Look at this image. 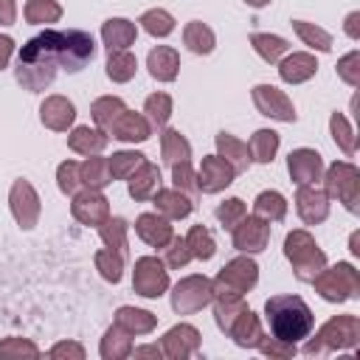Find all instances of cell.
<instances>
[{
	"label": "cell",
	"instance_id": "2e32d148",
	"mask_svg": "<svg viewBox=\"0 0 360 360\" xmlns=\"http://www.w3.org/2000/svg\"><path fill=\"white\" fill-rule=\"evenodd\" d=\"M233 169L219 155H205L197 169V188L200 194H219L233 183Z\"/></svg>",
	"mask_w": 360,
	"mask_h": 360
},
{
	"label": "cell",
	"instance_id": "680465c9",
	"mask_svg": "<svg viewBox=\"0 0 360 360\" xmlns=\"http://www.w3.org/2000/svg\"><path fill=\"white\" fill-rule=\"evenodd\" d=\"M48 357H53V360H84V346L76 343V340H59V343L51 346Z\"/></svg>",
	"mask_w": 360,
	"mask_h": 360
},
{
	"label": "cell",
	"instance_id": "db71d44e",
	"mask_svg": "<svg viewBox=\"0 0 360 360\" xmlns=\"http://www.w3.org/2000/svg\"><path fill=\"white\" fill-rule=\"evenodd\" d=\"M256 349L270 357V360H287V357H295L298 354V346L295 343H287L281 338H273V335H262V340L256 343Z\"/></svg>",
	"mask_w": 360,
	"mask_h": 360
},
{
	"label": "cell",
	"instance_id": "94428289",
	"mask_svg": "<svg viewBox=\"0 0 360 360\" xmlns=\"http://www.w3.org/2000/svg\"><path fill=\"white\" fill-rule=\"evenodd\" d=\"M14 53V39L8 34H0V70L8 68V59Z\"/></svg>",
	"mask_w": 360,
	"mask_h": 360
},
{
	"label": "cell",
	"instance_id": "ab89813d",
	"mask_svg": "<svg viewBox=\"0 0 360 360\" xmlns=\"http://www.w3.org/2000/svg\"><path fill=\"white\" fill-rule=\"evenodd\" d=\"M127 110V104H124V98H118V96H101V98H96L93 104H90V118H93V124L98 127V129H110V124L121 115Z\"/></svg>",
	"mask_w": 360,
	"mask_h": 360
},
{
	"label": "cell",
	"instance_id": "d6986e66",
	"mask_svg": "<svg viewBox=\"0 0 360 360\" xmlns=\"http://www.w3.org/2000/svg\"><path fill=\"white\" fill-rule=\"evenodd\" d=\"M107 135H112L115 141L121 143H143L149 141L152 135V124L143 112H132V110H124L107 129Z\"/></svg>",
	"mask_w": 360,
	"mask_h": 360
},
{
	"label": "cell",
	"instance_id": "52a82bcc",
	"mask_svg": "<svg viewBox=\"0 0 360 360\" xmlns=\"http://www.w3.org/2000/svg\"><path fill=\"white\" fill-rule=\"evenodd\" d=\"M256 281H259V264L248 253H242L231 259L217 273V278H211V287H214V295H245L256 287Z\"/></svg>",
	"mask_w": 360,
	"mask_h": 360
},
{
	"label": "cell",
	"instance_id": "f1b7e54d",
	"mask_svg": "<svg viewBox=\"0 0 360 360\" xmlns=\"http://www.w3.org/2000/svg\"><path fill=\"white\" fill-rule=\"evenodd\" d=\"M262 321L256 312H250V307L233 321V326L228 329V338L239 346V349H256V343L262 340Z\"/></svg>",
	"mask_w": 360,
	"mask_h": 360
},
{
	"label": "cell",
	"instance_id": "7402d4cb",
	"mask_svg": "<svg viewBox=\"0 0 360 360\" xmlns=\"http://www.w3.org/2000/svg\"><path fill=\"white\" fill-rule=\"evenodd\" d=\"M135 233L141 242H146L149 248H163L172 236H174V228H172V219L160 217L158 211H146L135 219Z\"/></svg>",
	"mask_w": 360,
	"mask_h": 360
},
{
	"label": "cell",
	"instance_id": "ac0fdd59",
	"mask_svg": "<svg viewBox=\"0 0 360 360\" xmlns=\"http://www.w3.org/2000/svg\"><path fill=\"white\" fill-rule=\"evenodd\" d=\"M295 211L304 225H321L329 217V197L323 188L315 186H298L295 191Z\"/></svg>",
	"mask_w": 360,
	"mask_h": 360
},
{
	"label": "cell",
	"instance_id": "c3c4849f",
	"mask_svg": "<svg viewBox=\"0 0 360 360\" xmlns=\"http://www.w3.org/2000/svg\"><path fill=\"white\" fill-rule=\"evenodd\" d=\"M143 115L149 118L152 129H155V127L163 129V127L169 124V118H172V96H169V93H152V96H146V101H143Z\"/></svg>",
	"mask_w": 360,
	"mask_h": 360
},
{
	"label": "cell",
	"instance_id": "74e56055",
	"mask_svg": "<svg viewBox=\"0 0 360 360\" xmlns=\"http://www.w3.org/2000/svg\"><path fill=\"white\" fill-rule=\"evenodd\" d=\"M253 214L262 217V219H267V222H281L287 217V200H284V194L281 191H273V188L256 194Z\"/></svg>",
	"mask_w": 360,
	"mask_h": 360
},
{
	"label": "cell",
	"instance_id": "603a6c76",
	"mask_svg": "<svg viewBox=\"0 0 360 360\" xmlns=\"http://www.w3.org/2000/svg\"><path fill=\"white\" fill-rule=\"evenodd\" d=\"M315 70H318V62L307 51H298V53H290V56L278 59V76L287 84H304L315 76Z\"/></svg>",
	"mask_w": 360,
	"mask_h": 360
},
{
	"label": "cell",
	"instance_id": "4dcf8cb0",
	"mask_svg": "<svg viewBox=\"0 0 360 360\" xmlns=\"http://www.w3.org/2000/svg\"><path fill=\"white\" fill-rule=\"evenodd\" d=\"M211 307H214V321H217L219 332H225V335L233 326V321L248 309L245 295H214L211 298Z\"/></svg>",
	"mask_w": 360,
	"mask_h": 360
},
{
	"label": "cell",
	"instance_id": "cb8c5ba5",
	"mask_svg": "<svg viewBox=\"0 0 360 360\" xmlns=\"http://www.w3.org/2000/svg\"><path fill=\"white\" fill-rule=\"evenodd\" d=\"M107 143H110V135L98 127H73L68 132V149L76 155H84V158L101 155L107 149Z\"/></svg>",
	"mask_w": 360,
	"mask_h": 360
},
{
	"label": "cell",
	"instance_id": "7a4b0ae2",
	"mask_svg": "<svg viewBox=\"0 0 360 360\" xmlns=\"http://www.w3.org/2000/svg\"><path fill=\"white\" fill-rule=\"evenodd\" d=\"M264 321L270 335L287 343H298L315 329V315L301 295H270L264 301Z\"/></svg>",
	"mask_w": 360,
	"mask_h": 360
},
{
	"label": "cell",
	"instance_id": "484cf974",
	"mask_svg": "<svg viewBox=\"0 0 360 360\" xmlns=\"http://www.w3.org/2000/svg\"><path fill=\"white\" fill-rule=\"evenodd\" d=\"M146 68H149V76L158 79V82H174L177 73H180V53L169 45H158L149 51L146 56Z\"/></svg>",
	"mask_w": 360,
	"mask_h": 360
},
{
	"label": "cell",
	"instance_id": "8992f818",
	"mask_svg": "<svg viewBox=\"0 0 360 360\" xmlns=\"http://www.w3.org/2000/svg\"><path fill=\"white\" fill-rule=\"evenodd\" d=\"M323 191L329 200L343 202L349 214L360 211V169L349 160H335L323 174Z\"/></svg>",
	"mask_w": 360,
	"mask_h": 360
},
{
	"label": "cell",
	"instance_id": "e575fe53",
	"mask_svg": "<svg viewBox=\"0 0 360 360\" xmlns=\"http://www.w3.org/2000/svg\"><path fill=\"white\" fill-rule=\"evenodd\" d=\"M107 79L115 82V84H127L129 79H135V70H138V59L129 48L124 51H110L107 56Z\"/></svg>",
	"mask_w": 360,
	"mask_h": 360
},
{
	"label": "cell",
	"instance_id": "5bb4252c",
	"mask_svg": "<svg viewBox=\"0 0 360 360\" xmlns=\"http://www.w3.org/2000/svg\"><path fill=\"white\" fill-rule=\"evenodd\" d=\"M70 214H73L76 222H82V225H87V228H98V225L110 217V200H107L101 191L82 188V191L73 194Z\"/></svg>",
	"mask_w": 360,
	"mask_h": 360
},
{
	"label": "cell",
	"instance_id": "ffe728a7",
	"mask_svg": "<svg viewBox=\"0 0 360 360\" xmlns=\"http://www.w3.org/2000/svg\"><path fill=\"white\" fill-rule=\"evenodd\" d=\"M39 121L53 129V132H68L76 121V107L68 96H48L42 104H39Z\"/></svg>",
	"mask_w": 360,
	"mask_h": 360
},
{
	"label": "cell",
	"instance_id": "60d3db41",
	"mask_svg": "<svg viewBox=\"0 0 360 360\" xmlns=\"http://www.w3.org/2000/svg\"><path fill=\"white\" fill-rule=\"evenodd\" d=\"M329 132H332V141L338 143V149L346 158H354V152H357V135H354V127L346 121L343 112H332L329 115Z\"/></svg>",
	"mask_w": 360,
	"mask_h": 360
},
{
	"label": "cell",
	"instance_id": "44dd1931",
	"mask_svg": "<svg viewBox=\"0 0 360 360\" xmlns=\"http://www.w3.org/2000/svg\"><path fill=\"white\" fill-rule=\"evenodd\" d=\"M160 183H163L160 169H158L152 160H143V163L129 174L127 191H129V197H132L135 202H146V200H152V197L158 194V188H163Z\"/></svg>",
	"mask_w": 360,
	"mask_h": 360
},
{
	"label": "cell",
	"instance_id": "d6a6232c",
	"mask_svg": "<svg viewBox=\"0 0 360 360\" xmlns=\"http://www.w3.org/2000/svg\"><path fill=\"white\" fill-rule=\"evenodd\" d=\"M79 177H82V186L84 188H93V191H101L112 183V174H110V163L107 158H98V155H90L84 163H79Z\"/></svg>",
	"mask_w": 360,
	"mask_h": 360
},
{
	"label": "cell",
	"instance_id": "681fc988",
	"mask_svg": "<svg viewBox=\"0 0 360 360\" xmlns=\"http://www.w3.org/2000/svg\"><path fill=\"white\" fill-rule=\"evenodd\" d=\"M143 160H146V155H141V152H135V149H121V152H115L112 158H107L112 180H129V174H132Z\"/></svg>",
	"mask_w": 360,
	"mask_h": 360
},
{
	"label": "cell",
	"instance_id": "816d5d0a",
	"mask_svg": "<svg viewBox=\"0 0 360 360\" xmlns=\"http://www.w3.org/2000/svg\"><path fill=\"white\" fill-rule=\"evenodd\" d=\"M56 186H59V191H62L65 197H73L76 191L84 188V186H82V177H79V163H76V160L59 163V169H56Z\"/></svg>",
	"mask_w": 360,
	"mask_h": 360
},
{
	"label": "cell",
	"instance_id": "7c38bea8",
	"mask_svg": "<svg viewBox=\"0 0 360 360\" xmlns=\"http://www.w3.org/2000/svg\"><path fill=\"white\" fill-rule=\"evenodd\" d=\"M231 242L239 253H262L270 245V222L256 217V214H245L233 228H231Z\"/></svg>",
	"mask_w": 360,
	"mask_h": 360
},
{
	"label": "cell",
	"instance_id": "6da1fadb",
	"mask_svg": "<svg viewBox=\"0 0 360 360\" xmlns=\"http://www.w3.org/2000/svg\"><path fill=\"white\" fill-rule=\"evenodd\" d=\"M56 70H59V31L45 28L39 37H31L20 48L14 79L22 90L42 93L53 84Z\"/></svg>",
	"mask_w": 360,
	"mask_h": 360
},
{
	"label": "cell",
	"instance_id": "1f68e13d",
	"mask_svg": "<svg viewBox=\"0 0 360 360\" xmlns=\"http://www.w3.org/2000/svg\"><path fill=\"white\" fill-rule=\"evenodd\" d=\"M98 354L104 360H124V357H129L132 354V335L124 332L118 323H112L104 332L101 343H98Z\"/></svg>",
	"mask_w": 360,
	"mask_h": 360
},
{
	"label": "cell",
	"instance_id": "e0dca14e",
	"mask_svg": "<svg viewBox=\"0 0 360 360\" xmlns=\"http://www.w3.org/2000/svg\"><path fill=\"white\" fill-rule=\"evenodd\" d=\"M287 172H290V180L295 186H315L323 174V160L315 149H292L287 155Z\"/></svg>",
	"mask_w": 360,
	"mask_h": 360
},
{
	"label": "cell",
	"instance_id": "4fadbf2b",
	"mask_svg": "<svg viewBox=\"0 0 360 360\" xmlns=\"http://www.w3.org/2000/svg\"><path fill=\"white\" fill-rule=\"evenodd\" d=\"M250 98H253V107L259 110V115H264V118L284 121V124H292L298 118L290 96L284 90H278L276 84H256L250 90Z\"/></svg>",
	"mask_w": 360,
	"mask_h": 360
},
{
	"label": "cell",
	"instance_id": "6125c7cd",
	"mask_svg": "<svg viewBox=\"0 0 360 360\" xmlns=\"http://www.w3.org/2000/svg\"><path fill=\"white\" fill-rule=\"evenodd\" d=\"M343 28H346V34H349V39H360V11H352V14L346 17V22H343Z\"/></svg>",
	"mask_w": 360,
	"mask_h": 360
},
{
	"label": "cell",
	"instance_id": "3957f363",
	"mask_svg": "<svg viewBox=\"0 0 360 360\" xmlns=\"http://www.w3.org/2000/svg\"><path fill=\"white\" fill-rule=\"evenodd\" d=\"M360 343V318L357 315H335L329 318L315 338L304 343V354L323 357L329 352H352Z\"/></svg>",
	"mask_w": 360,
	"mask_h": 360
},
{
	"label": "cell",
	"instance_id": "b9f144b4",
	"mask_svg": "<svg viewBox=\"0 0 360 360\" xmlns=\"http://www.w3.org/2000/svg\"><path fill=\"white\" fill-rule=\"evenodd\" d=\"M290 25H292V31L298 34V39H301L304 45H309V48H315V51H321V53H329V51H332V34L323 31L321 25L307 22V20H292Z\"/></svg>",
	"mask_w": 360,
	"mask_h": 360
},
{
	"label": "cell",
	"instance_id": "f5cc1de1",
	"mask_svg": "<svg viewBox=\"0 0 360 360\" xmlns=\"http://www.w3.org/2000/svg\"><path fill=\"white\" fill-rule=\"evenodd\" d=\"M172 183H174V188H180L191 200L200 194V188H197V172L191 169V160H180V163L172 166Z\"/></svg>",
	"mask_w": 360,
	"mask_h": 360
},
{
	"label": "cell",
	"instance_id": "f546056e",
	"mask_svg": "<svg viewBox=\"0 0 360 360\" xmlns=\"http://www.w3.org/2000/svg\"><path fill=\"white\" fill-rule=\"evenodd\" d=\"M115 323L129 335H149L158 326V315L149 309H138V307H118Z\"/></svg>",
	"mask_w": 360,
	"mask_h": 360
},
{
	"label": "cell",
	"instance_id": "9f6ffc18",
	"mask_svg": "<svg viewBox=\"0 0 360 360\" xmlns=\"http://www.w3.org/2000/svg\"><path fill=\"white\" fill-rule=\"evenodd\" d=\"M0 357H39V346L28 338H3Z\"/></svg>",
	"mask_w": 360,
	"mask_h": 360
},
{
	"label": "cell",
	"instance_id": "91938a15",
	"mask_svg": "<svg viewBox=\"0 0 360 360\" xmlns=\"http://www.w3.org/2000/svg\"><path fill=\"white\" fill-rule=\"evenodd\" d=\"M14 20H17V3L0 0V25H14Z\"/></svg>",
	"mask_w": 360,
	"mask_h": 360
},
{
	"label": "cell",
	"instance_id": "d4e9b609",
	"mask_svg": "<svg viewBox=\"0 0 360 360\" xmlns=\"http://www.w3.org/2000/svg\"><path fill=\"white\" fill-rule=\"evenodd\" d=\"M135 37H138V28L127 17H110L101 22V42L107 45V51H124L135 45Z\"/></svg>",
	"mask_w": 360,
	"mask_h": 360
},
{
	"label": "cell",
	"instance_id": "83f0119b",
	"mask_svg": "<svg viewBox=\"0 0 360 360\" xmlns=\"http://www.w3.org/2000/svg\"><path fill=\"white\" fill-rule=\"evenodd\" d=\"M214 143H217V155L233 169V174L248 172V166H250L248 143H242V141H239L236 135H231V132H219V135L214 138Z\"/></svg>",
	"mask_w": 360,
	"mask_h": 360
},
{
	"label": "cell",
	"instance_id": "5b68a950",
	"mask_svg": "<svg viewBox=\"0 0 360 360\" xmlns=\"http://www.w3.org/2000/svg\"><path fill=\"white\" fill-rule=\"evenodd\" d=\"M309 284L329 304H343V301L360 295V273L349 262H338L332 267H323Z\"/></svg>",
	"mask_w": 360,
	"mask_h": 360
},
{
	"label": "cell",
	"instance_id": "bcb514c9",
	"mask_svg": "<svg viewBox=\"0 0 360 360\" xmlns=\"http://www.w3.org/2000/svg\"><path fill=\"white\" fill-rule=\"evenodd\" d=\"M22 17L31 25H51V22H59L62 6L56 0H28L22 8Z\"/></svg>",
	"mask_w": 360,
	"mask_h": 360
},
{
	"label": "cell",
	"instance_id": "be15d7a7",
	"mask_svg": "<svg viewBox=\"0 0 360 360\" xmlns=\"http://www.w3.org/2000/svg\"><path fill=\"white\" fill-rule=\"evenodd\" d=\"M132 354H135V357H163V349H160V343H149V346H132Z\"/></svg>",
	"mask_w": 360,
	"mask_h": 360
},
{
	"label": "cell",
	"instance_id": "7dc6e473",
	"mask_svg": "<svg viewBox=\"0 0 360 360\" xmlns=\"http://www.w3.org/2000/svg\"><path fill=\"white\" fill-rule=\"evenodd\" d=\"M138 22H141V28H143L149 37H155V39H163V37H169V34L174 31V17H172L166 8H149V11H143V14L138 17Z\"/></svg>",
	"mask_w": 360,
	"mask_h": 360
},
{
	"label": "cell",
	"instance_id": "4316f807",
	"mask_svg": "<svg viewBox=\"0 0 360 360\" xmlns=\"http://www.w3.org/2000/svg\"><path fill=\"white\" fill-rule=\"evenodd\" d=\"M152 202H155V211L166 219H186L194 208V200L188 194H183L180 188H158Z\"/></svg>",
	"mask_w": 360,
	"mask_h": 360
},
{
	"label": "cell",
	"instance_id": "8d00e7d4",
	"mask_svg": "<svg viewBox=\"0 0 360 360\" xmlns=\"http://www.w3.org/2000/svg\"><path fill=\"white\" fill-rule=\"evenodd\" d=\"M278 143H281V138H278L276 129H256L250 135V141H248L250 160H256V163H273V158L278 152Z\"/></svg>",
	"mask_w": 360,
	"mask_h": 360
},
{
	"label": "cell",
	"instance_id": "6f0895ef",
	"mask_svg": "<svg viewBox=\"0 0 360 360\" xmlns=\"http://www.w3.org/2000/svg\"><path fill=\"white\" fill-rule=\"evenodd\" d=\"M338 76L349 87H360V51H349L346 56L338 59Z\"/></svg>",
	"mask_w": 360,
	"mask_h": 360
},
{
	"label": "cell",
	"instance_id": "ee69618b",
	"mask_svg": "<svg viewBox=\"0 0 360 360\" xmlns=\"http://www.w3.org/2000/svg\"><path fill=\"white\" fill-rule=\"evenodd\" d=\"M127 233H129V225L124 217H107L101 225H98V236L104 242V248H112V250H121L127 256Z\"/></svg>",
	"mask_w": 360,
	"mask_h": 360
},
{
	"label": "cell",
	"instance_id": "9a60e30c",
	"mask_svg": "<svg viewBox=\"0 0 360 360\" xmlns=\"http://www.w3.org/2000/svg\"><path fill=\"white\" fill-rule=\"evenodd\" d=\"M200 343H202V338H200L197 326H191V323H177V326H172V329L160 338L163 357H169V360L194 357V354L200 352Z\"/></svg>",
	"mask_w": 360,
	"mask_h": 360
},
{
	"label": "cell",
	"instance_id": "30bf717a",
	"mask_svg": "<svg viewBox=\"0 0 360 360\" xmlns=\"http://www.w3.org/2000/svg\"><path fill=\"white\" fill-rule=\"evenodd\" d=\"M132 290L141 298H160L169 290V270H166L163 259H158V256H141V259H135Z\"/></svg>",
	"mask_w": 360,
	"mask_h": 360
},
{
	"label": "cell",
	"instance_id": "277c9868",
	"mask_svg": "<svg viewBox=\"0 0 360 360\" xmlns=\"http://www.w3.org/2000/svg\"><path fill=\"white\" fill-rule=\"evenodd\" d=\"M284 256L292 264L295 278L304 281V284H309L326 267V253L318 248L315 236L304 228H295L284 236Z\"/></svg>",
	"mask_w": 360,
	"mask_h": 360
},
{
	"label": "cell",
	"instance_id": "ba28073f",
	"mask_svg": "<svg viewBox=\"0 0 360 360\" xmlns=\"http://www.w3.org/2000/svg\"><path fill=\"white\" fill-rule=\"evenodd\" d=\"M211 298H214V287H211V278L202 276V273L183 276L172 287V309L177 315H194L202 307H208Z\"/></svg>",
	"mask_w": 360,
	"mask_h": 360
},
{
	"label": "cell",
	"instance_id": "11a10c76",
	"mask_svg": "<svg viewBox=\"0 0 360 360\" xmlns=\"http://www.w3.org/2000/svg\"><path fill=\"white\" fill-rule=\"evenodd\" d=\"M214 214H217V219L222 222V228H225V231H231V228H233V225L248 214V205H245L239 197H228L225 202H219V205H217V211H214Z\"/></svg>",
	"mask_w": 360,
	"mask_h": 360
},
{
	"label": "cell",
	"instance_id": "f6af8a7d",
	"mask_svg": "<svg viewBox=\"0 0 360 360\" xmlns=\"http://www.w3.org/2000/svg\"><path fill=\"white\" fill-rule=\"evenodd\" d=\"M124 259H127V256H124L121 250H112V248H104V250H98V253L93 256L98 276H101L104 281H110V284H118V281H121V276H124Z\"/></svg>",
	"mask_w": 360,
	"mask_h": 360
},
{
	"label": "cell",
	"instance_id": "9c48e42d",
	"mask_svg": "<svg viewBox=\"0 0 360 360\" xmlns=\"http://www.w3.org/2000/svg\"><path fill=\"white\" fill-rule=\"evenodd\" d=\"M96 56V39L82 28L59 31V68L68 73L84 70Z\"/></svg>",
	"mask_w": 360,
	"mask_h": 360
},
{
	"label": "cell",
	"instance_id": "03108f58",
	"mask_svg": "<svg viewBox=\"0 0 360 360\" xmlns=\"http://www.w3.org/2000/svg\"><path fill=\"white\" fill-rule=\"evenodd\" d=\"M250 8H264V6H270V0H245Z\"/></svg>",
	"mask_w": 360,
	"mask_h": 360
},
{
	"label": "cell",
	"instance_id": "d590c367",
	"mask_svg": "<svg viewBox=\"0 0 360 360\" xmlns=\"http://www.w3.org/2000/svg\"><path fill=\"white\" fill-rule=\"evenodd\" d=\"M160 158L166 166H174L180 160H191V143L180 129H163L160 132Z\"/></svg>",
	"mask_w": 360,
	"mask_h": 360
},
{
	"label": "cell",
	"instance_id": "e7e4bbea",
	"mask_svg": "<svg viewBox=\"0 0 360 360\" xmlns=\"http://www.w3.org/2000/svg\"><path fill=\"white\" fill-rule=\"evenodd\" d=\"M349 250H352L354 256H360V231H354V233L349 236Z\"/></svg>",
	"mask_w": 360,
	"mask_h": 360
},
{
	"label": "cell",
	"instance_id": "8fae6325",
	"mask_svg": "<svg viewBox=\"0 0 360 360\" xmlns=\"http://www.w3.org/2000/svg\"><path fill=\"white\" fill-rule=\"evenodd\" d=\"M8 208H11L14 222L22 231H31L39 222V214H42V202H39L37 188L28 180H22V177L14 180L11 183V191H8Z\"/></svg>",
	"mask_w": 360,
	"mask_h": 360
},
{
	"label": "cell",
	"instance_id": "f907efd6",
	"mask_svg": "<svg viewBox=\"0 0 360 360\" xmlns=\"http://www.w3.org/2000/svg\"><path fill=\"white\" fill-rule=\"evenodd\" d=\"M160 250H163V264L172 267V270H180V267H186L191 262V250H188L183 236H172Z\"/></svg>",
	"mask_w": 360,
	"mask_h": 360
},
{
	"label": "cell",
	"instance_id": "f35d334b",
	"mask_svg": "<svg viewBox=\"0 0 360 360\" xmlns=\"http://www.w3.org/2000/svg\"><path fill=\"white\" fill-rule=\"evenodd\" d=\"M250 45L253 51L267 62V65H276L281 56H287L290 51V42L278 34H250Z\"/></svg>",
	"mask_w": 360,
	"mask_h": 360
},
{
	"label": "cell",
	"instance_id": "836d02e7",
	"mask_svg": "<svg viewBox=\"0 0 360 360\" xmlns=\"http://www.w3.org/2000/svg\"><path fill=\"white\" fill-rule=\"evenodd\" d=\"M183 45H186L191 53H197V56H208V53L214 51V45H217V37H214V31H211L205 22L191 20V22H186V28H183Z\"/></svg>",
	"mask_w": 360,
	"mask_h": 360
},
{
	"label": "cell",
	"instance_id": "7bdbcfd3",
	"mask_svg": "<svg viewBox=\"0 0 360 360\" xmlns=\"http://www.w3.org/2000/svg\"><path fill=\"white\" fill-rule=\"evenodd\" d=\"M183 239H186V245H188V250H191V259H200V262L214 259L217 242H214V236H211V231H208L205 225H191Z\"/></svg>",
	"mask_w": 360,
	"mask_h": 360
}]
</instances>
